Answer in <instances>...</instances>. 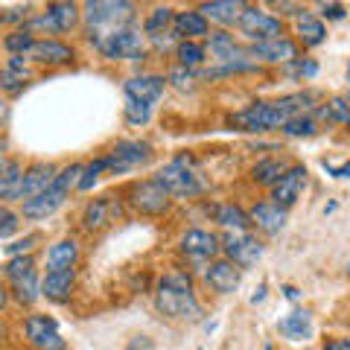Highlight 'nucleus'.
I'll list each match as a JSON object with an SVG mask.
<instances>
[{
    "mask_svg": "<svg viewBox=\"0 0 350 350\" xmlns=\"http://www.w3.org/2000/svg\"><path fill=\"white\" fill-rule=\"evenodd\" d=\"M315 100V94H295V96H283L275 103H254L228 117V123L237 126L239 131H275L289 123L292 117H301L310 103Z\"/></svg>",
    "mask_w": 350,
    "mask_h": 350,
    "instance_id": "obj_1",
    "label": "nucleus"
},
{
    "mask_svg": "<svg viewBox=\"0 0 350 350\" xmlns=\"http://www.w3.org/2000/svg\"><path fill=\"white\" fill-rule=\"evenodd\" d=\"M155 306H158V312L170 315V319H199L202 315V304L193 292V280L184 271L163 275L155 292Z\"/></svg>",
    "mask_w": 350,
    "mask_h": 350,
    "instance_id": "obj_2",
    "label": "nucleus"
},
{
    "mask_svg": "<svg viewBox=\"0 0 350 350\" xmlns=\"http://www.w3.org/2000/svg\"><path fill=\"white\" fill-rule=\"evenodd\" d=\"M82 163H70V167H64L56 178H53V184L44 193H38L36 199L24 202V216L27 219H47L59 211V207L64 204V199H68L70 187H79V175H82Z\"/></svg>",
    "mask_w": 350,
    "mask_h": 350,
    "instance_id": "obj_3",
    "label": "nucleus"
},
{
    "mask_svg": "<svg viewBox=\"0 0 350 350\" xmlns=\"http://www.w3.org/2000/svg\"><path fill=\"white\" fill-rule=\"evenodd\" d=\"M85 24L88 36H103V32H114L135 24V3L126 0H94L85 3Z\"/></svg>",
    "mask_w": 350,
    "mask_h": 350,
    "instance_id": "obj_4",
    "label": "nucleus"
},
{
    "mask_svg": "<svg viewBox=\"0 0 350 350\" xmlns=\"http://www.w3.org/2000/svg\"><path fill=\"white\" fill-rule=\"evenodd\" d=\"M155 181L170 196H178V199H190V196H199V193L207 190V184H204V178L199 175V170H196L193 161L184 158V155L170 161L167 167H161L158 175H155Z\"/></svg>",
    "mask_w": 350,
    "mask_h": 350,
    "instance_id": "obj_5",
    "label": "nucleus"
},
{
    "mask_svg": "<svg viewBox=\"0 0 350 350\" xmlns=\"http://www.w3.org/2000/svg\"><path fill=\"white\" fill-rule=\"evenodd\" d=\"M91 44L111 62H140L144 59V32L135 24L114 29V32H103V36H91Z\"/></svg>",
    "mask_w": 350,
    "mask_h": 350,
    "instance_id": "obj_6",
    "label": "nucleus"
},
{
    "mask_svg": "<svg viewBox=\"0 0 350 350\" xmlns=\"http://www.w3.org/2000/svg\"><path fill=\"white\" fill-rule=\"evenodd\" d=\"M129 204L135 207L137 213H144V216H161V213L170 211L172 196L163 190L155 178H149V181L131 184V190H129Z\"/></svg>",
    "mask_w": 350,
    "mask_h": 350,
    "instance_id": "obj_7",
    "label": "nucleus"
},
{
    "mask_svg": "<svg viewBox=\"0 0 350 350\" xmlns=\"http://www.w3.org/2000/svg\"><path fill=\"white\" fill-rule=\"evenodd\" d=\"M239 32L245 38H251L254 44H262V41H275V38H283V24L280 18L262 12L257 6H245L243 15H239Z\"/></svg>",
    "mask_w": 350,
    "mask_h": 350,
    "instance_id": "obj_8",
    "label": "nucleus"
},
{
    "mask_svg": "<svg viewBox=\"0 0 350 350\" xmlns=\"http://www.w3.org/2000/svg\"><path fill=\"white\" fill-rule=\"evenodd\" d=\"M222 248L228 260L237 262L239 269H251L262 257V243L248 231H228L222 239Z\"/></svg>",
    "mask_w": 350,
    "mask_h": 350,
    "instance_id": "obj_9",
    "label": "nucleus"
},
{
    "mask_svg": "<svg viewBox=\"0 0 350 350\" xmlns=\"http://www.w3.org/2000/svg\"><path fill=\"white\" fill-rule=\"evenodd\" d=\"M108 161V172H129L140 167V163L152 161V146L144 140H120V144L105 155Z\"/></svg>",
    "mask_w": 350,
    "mask_h": 350,
    "instance_id": "obj_10",
    "label": "nucleus"
},
{
    "mask_svg": "<svg viewBox=\"0 0 350 350\" xmlns=\"http://www.w3.org/2000/svg\"><path fill=\"white\" fill-rule=\"evenodd\" d=\"M79 6L76 3H50L47 12L32 18L29 24L24 27L27 32L32 29H47V32H70L76 24H79Z\"/></svg>",
    "mask_w": 350,
    "mask_h": 350,
    "instance_id": "obj_11",
    "label": "nucleus"
},
{
    "mask_svg": "<svg viewBox=\"0 0 350 350\" xmlns=\"http://www.w3.org/2000/svg\"><path fill=\"white\" fill-rule=\"evenodd\" d=\"M27 338L36 350H68V342L59 333V324L50 315H29L27 319Z\"/></svg>",
    "mask_w": 350,
    "mask_h": 350,
    "instance_id": "obj_12",
    "label": "nucleus"
},
{
    "mask_svg": "<svg viewBox=\"0 0 350 350\" xmlns=\"http://www.w3.org/2000/svg\"><path fill=\"white\" fill-rule=\"evenodd\" d=\"M219 251H222V239L211 231H202V228H193L181 237V254L196 262H207L213 260Z\"/></svg>",
    "mask_w": 350,
    "mask_h": 350,
    "instance_id": "obj_13",
    "label": "nucleus"
},
{
    "mask_svg": "<svg viewBox=\"0 0 350 350\" xmlns=\"http://www.w3.org/2000/svg\"><path fill=\"white\" fill-rule=\"evenodd\" d=\"M204 280H207V286H211L213 292L219 295H231L239 289V280H243V269L237 266V262L231 260H213L211 266L204 269Z\"/></svg>",
    "mask_w": 350,
    "mask_h": 350,
    "instance_id": "obj_14",
    "label": "nucleus"
},
{
    "mask_svg": "<svg viewBox=\"0 0 350 350\" xmlns=\"http://www.w3.org/2000/svg\"><path fill=\"white\" fill-rule=\"evenodd\" d=\"M163 91H167V79H163V76H155V73H140V76L126 79V100L155 105L163 96Z\"/></svg>",
    "mask_w": 350,
    "mask_h": 350,
    "instance_id": "obj_15",
    "label": "nucleus"
},
{
    "mask_svg": "<svg viewBox=\"0 0 350 350\" xmlns=\"http://www.w3.org/2000/svg\"><path fill=\"white\" fill-rule=\"evenodd\" d=\"M306 167H289L286 172H283V178L271 187V202L275 204H280L283 211L286 207H292L295 202L301 199V193H304V187H306Z\"/></svg>",
    "mask_w": 350,
    "mask_h": 350,
    "instance_id": "obj_16",
    "label": "nucleus"
},
{
    "mask_svg": "<svg viewBox=\"0 0 350 350\" xmlns=\"http://www.w3.org/2000/svg\"><path fill=\"white\" fill-rule=\"evenodd\" d=\"M24 59L38 62V64H53V68H56V64L73 62V50L64 41H56V38H36Z\"/></svg>",
    "mask_w": 350,
    "mask_h": 350,
    "instance_id": "obj_17",
    "label": "nucleus"
},
{
    "mask_svg": "<svg viewBox=\"0 0 350 350\" xmlns=\"http://www.w3.org/2000/svg\"><path fill=\"white\" fill-rule=\"evenodd\" d=\"M56 178V167L53 163H32V167L24 172V178H21V187H18V202H29L36 199L38 193H44Z\"/></svg>",
    "mask_w": 350,
    "mask_h": 350,
    "instance_id": "obj_18",
    "label": "nucleus"
},
{
    "mask_svg": "<svg viewBox=\"0 0 350 350\" xmlns=\"http://www.w3.org/2000/svg\"><path fill=\"white\" fill-rule=\"evenodd\" d=\"M251 59H260V62H271V64H292V62H298V44L289 41L286 36L283 38H275V41H262V44H254L248 53Z\"/></svg>",
    "mask_w": 350,
    "mask_h": 350,
    "instance_id": "obj_19",
    "label": "nucleus"
},
{
    "mask_svg": "<svg viewBox=\"0 0 350 350\" xmlns=\"http://www.w3.org/2000/svg\"><path fill=\"white\" fill-rule=\"evenodd\" d=\"M120 216V202L114 196H103V199H94L91 204L85 207V228L88 231H100V228L111 225L114 219Z\"/></svg>",
    "mask_w": 350,
    "mask_h": 350,
    "instance_id": "obj_20",
    "label": "nucleus"
},
{
    "mask_svg": "<svg viewBox=\"0 0 350 350\" xmlns=\"http://www.w3.org/2000/svg\"><path fill=\"white\" fill-rule=\"evenodd\" d=\"M207 50H211V56L219 62V64H239V62H248L243 47L234 41V36H228L225 29L219 32H211L207 36Z\"/></svg>",
    "mask_w": 350,
    "mask_h": 350,
    "instance_id": "obj_21",
    "label": "nucleus"
},
{
    "mask_svg": "<svg viewBox=\"0 0 350 350\" xmlns=\"http://www.w3.org/2000/svg\"><path fill=\"white\" fill-rule=\"evenodd\" d=\"M248 216H251V225H257L262 234H278V231H283V225H286V211L275 202L254 204Z\"/></svg>",
    "mask_w": 350,
    "mask_h": 350,
    "instance_id": "obj_22",
    "label": "nucleus"
},
{
    "mask_svg": "<svg viewBox=\"0 0 350 350\" xmlns=\"http://www.w3.org/2000/svg\"><path fill=\"white\" fill-rule=\"evenodd\" d=\"M73 283H76V271H47V278L41 280V295L53 304H64L73 292Z\"/></svg>",
    "mask_w": 350,
    "mask_h": 350,
    "instance_id": "obj_23",
    "label": "nucleus"
},
{
    "mask_svg": "<svg viewBox=\"0 0 350 350\" xmlns=\"http://www.w3.org/2000/svg\"><path fill=\"white\" fill-rule=\"evenodd\" d=\"M172 36L178 41H196L199 36H207V18L199 9H187V12H175L172 21Z\"/></svg>",
    "mask_w": 350,
    "mask_h": 350,
    "instance_id": "obj_24",
    "label": "nucleus"
},
{
    "mask_svg": "<svg viewBox=\"0 0 350 350\" xmlns=\"http://www.w3.org/2000/svg\"><path fill=\"white\" fill-rule=\"evenodd\" d=\"M243 9L245 3H237V0H213V3H202L199 12L219 27H231V24H239Z\"/></svg>",
    "mask_w": 350,
    "mask_h": 350,
    "instance_id": "obj_25",
    "label": "nucleus"
},
{
    "mask_svg": "<svg viewBox=\"0 0 350 350\" xmlns=\"http://www.w3.org/2000/svg\"><path fill=\"white\" fill-rule=\"evenodd\" d=\"M278 330L286 338H292V342H306L312 336V319L306 310H292L278 321Z\"/></svg>",
    "mask_w": 350,
    "mask_h": 350,
    "instance_id": "obj_26",
    "label": "nucleus"
},
{
    "mask_svg": "<svg viewBox=\"0 0 350 350\" xmlns=\"http://www.w3.org/2000/svg\"><path fill=\"white\" fill-rule=\"evenodd\" d=\"M79 260V245L73 239H59L47 251V271H68Z\"/></svg>",
    "mask_w": 350,
    "mask_h": 350,
    "instance_id": "obj_27",
    "label": "nucleus"
},
{
    "mask_svg": "<svg viewBox=\"0 0 350 350\" xmlns=\"http://www.w3.org/2000/svg\"><path fill=\"white\" fill-rule=\"evenodd\" d=\"M295 32H298V41L304 47H319V44H324V38H327L324 24L315 15L306 12V9L295 18Z\"/></svg>",
    "mask_w": 350,
    "mask_h": 350,
    "instance_id": "obj_28",
    "label": "nucleus"
},
{
    "mask_svg": "<svg viewBox=\"0 0 350 350\" xmlns=\"http://www.w3.org/2000/svg\"><path fill=\"white\" fill-rule=\"evenodd\" d=\"M21 178H24V167H21L18 161L3 158V167H0V199L15 202L18 187H21Z\"/></svg>",
    "mask_w": 350,
    "mask_h": 350,
    "instance_id": "obj_29",
    "label": "nucleus"
},
{
    "mask_svg": "<svg viewBox=\"0 0 350 350\" xmlns=\"http://www.w3.org/2000/svg\"><path fill=\"white\" fill-rule=\"evenodd\" d=\"M213 216H216L219 225L228 228V231H248L251 228V216L245 211H239L237 204H219L213 211Z\"/></svg>",
    "mask_w": 350,
    "mask_h": 350,
    "instance_id": "obj_30",
    "label": "nucleus"
},
{
    "mask_svg": "<svg viewBox=\"0 0 350 350\" xmlns=\"http://www.w3.org/2000/svg\"><path fill=\"white\" fill-rule=\"evenodd\" d=\"M289 167L283 161L278 158H266V161H260L254 163V170H251V175H254V181L257 184H266V187H275V184L283 178V172H286Z\"/></svg>",
    "mask_w": 350,
    "mask_h": 350,
    "instance_id": "obj_31",
    "label": "nucleus"
},
{
    "mask_svg": "<svg viewBox=\"0 0 350 350\" xmlns=\"http://www.w3.org/2000/svg\"><path fill=\"white\" fill-rule=\"evenodd\" d=\"M27 76H29V70H27L24 59L15 56V59H9L6 68H0V88H3V91H21Z\"/></svg>",
    "mask_w": 350,
    "mask_h": 350,
    "instance_id": "obj_32",
    "label": "nucleus"
},
{
    "mask_svg": "<svg viewBox=\"0 0 350 350\" xmlns=\"http://www.w3.org/2000/svg\"><path fill=\"white\" fill-rule=\"evenodd\" d=\"M204 56H207V50H204V44H199V41H178V44H175V59H178V68H187V70L199 68V64L204 62Z\"/></svg>",
    "mask_w": 350,
    "mask_h": 350,
    "instance_id": "obj_33",
    "label": "nucleus"
},
{
    "mask_svg": "<svg viewBox=\"0 0 350 350\" xmlns=\"http://www.w3.org/2000/svg\"><path fill=\"white\" fill-rule=\"evenodd\" d=\"M172 21H175V12L170 6H158V9H152V15L144 21V32L149 38H155V36H163L170 27H172Z\"/></svg>",
    "mask_w": 350,
    "mask_h": 350,
    "instance_id": "obj_34",
    "label": "nucleus"
},
{
    "mask_svg": "<svg viewBox=\"0 0 350 350\" xmlns=\"http://www.w3.org/2000/svg\"><path fill=\"white\" fill-rule=\"evenodd\" d=\"M12 292H15V301L18 304H36L41 298V283H38V271H32L24 280H15L12 283Z\"/></svg>",
    "mask_w": 350,
    "mask_h": 350,
    "instance_id": "obj_35",
    "label": "nucleus"
},
{
    "mask_svg": "<svg viewBox=\"0 0 350 350\" xmlns=\"http://www.w3.org/2000/svg\"><path fill=\"white\" fill-rule=\"evenodd\" d=\"M319 117L327 123H350V100L347 96H333L330 103L319 108Z\"/></svg>",
    "mask_w": 350,
    "mask_h": 350,
    "instance_id": "obj_36",
    "label": "nucleus"
},
{
    "mask_svg": "<svg viewBox=\"0 0 350 350\" xmlns=\"http://www.w3.org/2000/svg\"><path fill=\"white\" fill-rule=\"evenodd\" d=\"M32 41H36V36H32V32H27V29H15L12 36H6L3 47H6L9 53H12V56L24 59V56H27V50L32 47Z\"/></svg>",
    "mask_w": 350,
    "mask_h": 350,
    "instance_id": "obj_37",
    "label": "nucleus"
},
{
    "mask_svg": "<svg viewBox=\"0 0 350 350\" xmlns=\"http://www.w3.org/2000/svg\"><path fill=\"white\" fill-rule=\"evenodd\" d=\"M32 271H36V262H32V257L27 254V257H12L3 266V275H6V280H24L27 275H32Z\"/></svg>",
    "mask_w": 350,
    "mask_h": 350,
    "instance_id": "obj_38",
    "label": "nucleus"
},
{
    "mask_svg": "<svg viewBox=\"0 0 350 350\" xmlns=\"http://www.w3.org/2000/svg\"><path fill=\"white\" fill-rule=\"evenodd\" d=\"M315 120L310 114H301V117H292L286 126H283V135H289V137H312L315 135Z\"/></svg>",
    "mask_w": 350,
    "mask_h": 350,
    "instance_id": "obj_39",
    "label": "nucleus"
},
{
    "mask_svg": "<svg viewBox=\"0 0 350 350\" xmlns=\"http://www.w3.org/2000/svg\"><path fill=\"white\" fill-rule=\"evenodd\" d=\"M149 117H152V105L126 100V123H129V126H146Z\"/></svg>",
    "mask_w": 350,
    "mask_h": 350,
    "instance_id": "obj_40",
    "label": "nucleus"
},
{
    "mask_svg": "<svg viewBox=\"0 0 350 350\" xmlns=\"http://www.w3.org/2000/svg\"><path fill=\"white\" fill-rule=\"evenodd\" d=\"M105 170H108L105 158H96L94 163H88V167L82 170V175H79V190H91L96 184V178H100V172H105Z\"/></svg>",
    "mask_w": 350,
    "mask_h": 350,
    "instance_id": "obj_41",
    "label": "nucleus"
},
{
    "mask_svg": "<svg viewBox=\"0 0 350 350\" xmlns=\"http://www.w3.org/2000/svg\"><path fill=\"white\" fill-rule=\"evenodd\" d=\"M319 73V62L312 59H298L289 64V79H312Z\"/></svg>",
    "mask_w": 350,
    "mask_h": 350,
    "instance_id": "obj_42",
    "label": "nucleus"
},
{
    "mask_svg": "<svg viewBox=\"0 0 350 350\" xmlns=\"http://www.w3.org/2000/svg\"><path fill=\"white\" fill-rule=\"evenodd\" d=\"M167 82H172L175 88H178V91H190V88L196 85V73L187 70V68H175V70L170 73Z\"/></svg>",
    "mask_w": 350,
    "mask_h": 350,
    "instance_id": "obj_43",
    "label": "nucleus"
},
{
    "mask_svg": "<svg viewBox=\"0 0 350 350\" xmlns=\"http://www.w3.org/2000/svg\"><path fill=\"white\" fill-rule=\"evenodd\" d=\"M36 243H38V237H36V234H29V237H24V239H18V243L6 245V254H9V257H27L29 251L36 248Z\"/></svg>",
    "mask_w": 350,
    "mask_h": 350,
    "instance_id": "obj_44",
    "label": "nucleus"
},
{
    "mask_svg": "<svg viewBox=\"0 0 350 350\" xmlns=\"http://www.w3.org/2000/svg\"><path fill=\"white\" fill-rule=\"evenodd\" d=\"M18 231V216L9 211V207L0 204V237H9Z\"/></svg>",
    "mask_w": 350,
    "mask_h": 350,
    "instance_id": "obj_45",
    "label": "nucleus"
},
{
    "mask_svg": "<svg viewBox=\"0 0 350 350\" xmlns=\"http://www.w3.org/2000/svg\"><path fill=\"white\" fill-rule=\"evenodd\" d=\"M321 15L330 21H342L345 18V6L342 3H321Z\"/></svg>",
    "mask_w": 350,
    "mask_h": 350,
    "instance_id": "obj_46",
    "label": "nucleus"
},
{
    "mask_svg": "<svg viewBox=\"0 0 350 350\" xmlns=\"http://www.w3.org/2000/svg\"><path fill=\"white\" fill-rule=\"evenodd\" d=\"M27 12H29V6H24V9H9V12L0 15V21H3V24H9V21H24Z\"/></svg>",
    "mask_w": 350,
    "mask_h": 350,
    "instance_id": "obj_47",
    "label": "nucleus"
},
{
    "mask_svg": "<svg viewBox=\"0 0 350 350\" xmlns=\"http://www.w3.org/2000/svg\"><path fill=\"white\" fill-rule=\"evenodd\" d=\"M324 350H350V338H327Z\"/></svg>",
    "mask_w": 350,
    "mask_h": 350,
    "instance_id": "obj_48",
    "label": "nucleus"
},
{
    "mask_svg": "<svg viewBox=\"0 0 350 350\" xmlns=\"http://www.w3.org/2000/svg\"><path fill=\"white\" fill-rule=\"evenodd\" d=\"M129 350H152V342L146 336H135L131 338V345H129Z\"/></svg>",
    "mask_w": 350,
    "mask_h": 350,
    "instance_id": "obj_49",
    "label": "nucleus"
},
{
    "mask_svg": "<svg viewBox=\"0 0 350 350\" xmlns=\"http://www.w3.org/2000/svg\"><path fill=\"white\" fill-rule=\"evenodd\" d=\"M327 170H330V172L336 175V178H350V161H347V163H342V167H333V163H330Z\"/></svg>",
    "mask_w": 350,
    "mask_h": 350,
    "instance_id": "obj_50",
    "label": "nucleus"
},
{
    "mask_svg": "<svg viewBox=\"0 0 350 350\" xmlns=\"http://www.w3.org/2000/svg\"><path fill=\"white\" fill-rule=\"evenodd\" d=\"M6 304H9V289L0 283V310H6Z\"/></svg>",
    "mask_w": 350,
    "mask_h": 350,
    "instance_id": "obj_51",
    "label": "nucleus"
},
{
    "mask_svg": "<svg viewBox=\"0 0 350 350\" xmlns=\"http://www.w3.org/2000/svg\"><path fill=\"white\" fill-rule=\"evenodd\" d=\"M283 292H286V298H289V301H298V295H301L295 286H283Z\"/></svg>",
    "mask_w": 350,
    "mask_h": 350,
    "instance_id": "obj_52",
    "label": "nucleus"
},
{
    "mask_svg": "<svg viewBox=\"0 0 350 350\" xmlns=\"http://www.w3.org/2000/svg\"><path fill=\"white\" fill-rule=\"evenodd\" d=\"M3 336H6V327H3V324H0V338H3Z\"/></svg>",
    "mask_w": 350,
    "mask_h": 350,
    "instance_id": "obj_53",
    "label": "nucleus"
},
{
    "mask_svg": "<svg viewBox=\"0 0 350 350\" xmlns=\"http://www.w3.org/2000/svg\"><path fill=\"white\" fill-rule=\"evenodd\" d=\"M347 82H350V64H347Z\"/></svg>",
    "mask_w": 350,
    "mask_h": 350,
    "instance_id": "obj_54",
    "label": "nucleus"
},
{
    "mask_svg": "<svg viewBox=\"0 0 350 350\" xmlns=\"http://www.w3.org/2000/svg\"><path fill=\"white\" fill-rule=\"evenodd\" d=\"M0 167H3V158H0Z\"/></svg>",
    "mask_w": 350,
    "mask_h": 350,
    "instance_id": "obj_55",
    "label": "nucleus"
},
{
    "mask_svg": "<svg viewBox=\"0 0 350 350\" xmlns=\"http://www.w3.org/2000/svg\"><path fill=\"white\" fill-rule=\"evenodd\" d=\"M347 126H350V123H347Z\"/></svg>",
    "mask_w": 350,
    "mask_h": 350,
    "instance_id": "obj_56",
    "label": "nucleus"
}]
</instances>
